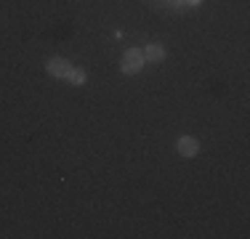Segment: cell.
Wrapping results in <instances>:
<instances>
[{
    "label": "cell",
    "instance_id": "obj_2",
    "mask_svg": "<svg viewBox=\"0 0 250 239\" xmlns=\"http://www.w3.org/2000/svg\"><path fill=\"white\" fill-rule=\"evenodd\" d=\"M69 69H72V64H69L67 59H51V61L45 64V72H48L51 77H56V80H64V77L69 75Z\"/></svg>",
    "mask_w": 250,
    "mask_h": 239
},
{
    "label": "cell",
    "instance_id": "obj_4",
    "mask_svg": "<svg viewBox=\"0 0 250 239\" xmlns=\"http://www.w3.org/2000/svg\"><path fill=\"white\" fill-rule=\"evenodd\" d=\"M144 59H146L149 64H157V61H163V59H165V48L160 45V43H149V45L144 48Z\"/></svg>",
    "mask_w": 250,
    "mask_h": 239
},
{
    "label": "cell",
    "instance_id": "obj_3",
    "mask_svg": "<svg viewBox=\"0 0 250 239\" xmlns=\"http://www.w3.org/2000/svg\"><path fill=\"white\" fill-rule=\"evenodd\" d=\"M176 149H178L181 157H194V154L200 152V143H197V139H192V136H184V139H178Z\"/></svg>",
    "mask_w": 250,
    "mask_h": 239
},
{
    "label": "cell",
    "instance_id": "obj_1",
    "mask_svg": "<svg viewBox=\"0 0 250 239\" xmlns=\"http://www.w3.org/2000/svg\"><path fill=\"white\" fill-rule=\"evenodd\" d=\"M146 59H144V51H139V48H128V51L123 53V64L120 69L125 75H139L141 69H144Z\"/></svg>",
    "mask_w": 250,
    "mask_h": 239
},
{
    "label": "cell",
    "instance_id": "obj_5",
    "mask_svg": "<svg viewBox=\"0 0 250 239\" xmlns=\"http://www.w3.org/2000/svg\"><path fill=\"white\" fill-rule=\"evenodd\" d=\"M64 80H67L69 85H83V82L88 80V75H85L83 69H75V67H72V69H69V75L64 77Z\"/></svg>",
    "mask_w": 250,
    "mask_h": 239
}]
</instances>
